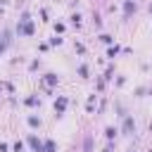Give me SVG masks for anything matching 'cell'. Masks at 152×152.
Returning <instances> with one entry per match:
<instances>
[{
  "instance_id": "cell-1",
  "label": "cell",
  "mask_w": 152,
  "mask_h": 152,
  "mask_svg": "<svg viewBox=\"0 0 152 152\" xmlns=\"http://www.w3.org/2000/svg\"><path fill=\"white\" fill-rule=\"evenodd\" d=\"M124 131H126V133H131V131H135V124H133L131 119H126V121H124Z\"/></svg>"
},
{
  "instance_id": "cell-2",
  "label": "cell",
  "mask_w": 152,
  "mask_h": 152,
  "mask_svg": "<svg viewBox=\"0 0 152 152\" xmlns=\"http://www.w3.org/2000/svg\"><path fill=\"white\" fill-rule=\"evenodd\" d=\"M131 12H135V2H133V0H126V17H128Z\"/></svg>"
},
{
  "instance_id": "cell-3",
  "label": "cell",
  "mask_w": 152,
  "mask_h": 152,
  "mask_svg": "<svg viewBox=\"0 0 152 152\" xmlns=\"http://www.w3.org/2000/svg\"><path fill=\"white\" fill-rule=\"evenodd\" d=\"M45 150H48V152H52V150H55V142H50V140H48V142H45Z\"/></svg>"
},
{
  "instance_id": "cell-4",
  "label": "cell",
  "mask_w": 152,
  "mask_h": 152,
  "mask_svg": "<svg viewBox=\"0 0 152 152\" xmlns=\"http://www.w3.org/2000/svg\"><path fill=\"white\" fill-rule=\"evenodd\" d=\"M150 10H152V7H150Z\"/></svg>"
}]
</instances>
